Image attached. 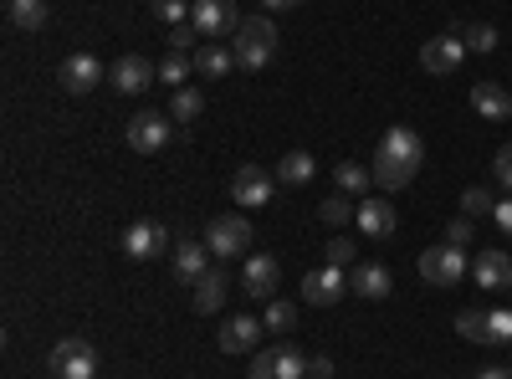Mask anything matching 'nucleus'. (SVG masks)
<instances>
[{"label": "nucleus", "mask_w": 512, "mask_h": 379, "mask_svg": "<svg viewBox=\"0 0 512 379\" xmlns=\"http://www.w3.org/2000/svg\"><path fill=\"white\" fill-rule=\"evenodd\" d=\"M420 159H425V144L415 129H390L379 139L374 149V185L379 190H405L420 170Z\"/></svg>", "instance_id": "obj_1"}, {"label": "nucleus", "mask_w": 512, "mask_h": 379, "mask_svg": "<svg viewBox=\"0 0 512 379\" xmlns=\"http://www.w3.org/2000/svg\"><path fill=\"white\" fill-rule=\"evenodd\" d=\"M231 57H236L241 72H262V67H272V57H277V21H272V16H246L241 31H236Z\"/></svg>", "instance_id": "obj_2"}, {"label": "nucleus", "mask_w": 512, "mask_h": 379, "mask_svg": "<svg viewBox=\"0 0 512 379\" xmlns=\"http://www.w3.org/2000/svg\"><path fill=\"white\" fill-rule=\"evenodd\" d=\"M466 272H472V262H466V251L461 246H425L420 251V277L431 282V287H456Z\"/></svg>", "instance_id": "obj_3"}, {"label": "nucleus", "mask_w": 512, "mask_h": 379, "mask_svg": "<svg viewBox=\"0 0 512 379\" xmlns=\"http://www.w3.org/2000/svg\"><path fill=\"white\" fill-rule=\"evenodd\" d=\"M205 246H210V257H221V262H236L251 251V226L241 216H216L205 226Z\"/></svg>", "instance_id": "obj_4"}, {"label": "nucleus", "mask_w": 512, "mask_h": 379, "mask_svg": "<svg viewBox=\"0 0 512 379\" xmlns=\"http://www.w3.org/2000/svg\"><path fill=\"white\" fill-rule=\"evenodd\" d=\"M47 369H52L57 379H93V374H98V349H93L88 339H62V344L52 349Z\"/></svg>", "instance_id": "obj_5"}, {"label": "nucleus", "mask_w": 512, "mask_h": 379, "mask_svg": "<svg viewBox=\"0 0 512 379\" xmlns=\"http://www.w3.org/2000/svg\"><path fill=\"white\" fill-rule=\"evenodd\" d=\"M190 21H195V31H200V36L221 41V36H236L246 16H236L231 0H195V6H190Z\"/></svg>", "instance_id": "obj_6"}, {"label": "nucleus", "mask_w": 512, "mask_h": 379, "mask_svg": "<svg viewBox=\"0 0 512 379\" xmlns=\"http://www.w3.org/2000/svg\"><path fill=\"white\" fill-rule=\"evenodd\" d=\"M344 292H349V272L333 267V262L303 277V298H308L313 308H338V303H344Z\"/></svg>", "instance_id": "obj_7"}, {"label": "nucleus", "mask_w": 512, "mask_h": 379, "mask_svg": "<svg viewBox=\"0 0 512 379\" xmlns=\"http://www.w3.org/2000/svg\"><path fill=\"white\" fill-rule=\"evenodd\" d=\"M108 77H113V88H118V93L139 98V93H149L154 82H159V62H149V57H118Z\"/></svg>", "instance_id": "obj_8"}, {"label": "nucleus", "mask_w": 512, "mask_h": 379, "mask_svg": "<svg viewBox=\"0 0 512 379\" xmlns=\"http://www.w3.org/2000/svg\"><path fill=\"white\" fill-rule=\"evenodd\" d=\"M164 144H169V118H164V113L144 108V113L128 118V149H139V154H159Z\"/></svg>", "instance_id": "obj_9"}, {"label": "nucleus", "mask_w": 512, "mask_h": 379, "mask_svg": "<svg viewBox=\"0 0 512 379\" xmlns=\"http://www.w3.org/2000/svg\"><path fill=\"white\" fill-rule=\"evenodd\" d=\"M103 77H108V67H103L98 57H88V52H72V57L57 67V82H62L67 93H93Z\"/></svg>", "instance_id": "obj_10"}, {"label": "nucleus", "mask_w": 512, "mask_h": 379, "mask_svg": "<svg viewBox=\"0 0 512 379\" xmlns=\"http://www.w3.org/2000/svg\"><path fill=\"white\" fill-rule=\"evenodd\" d=\"M359 231L369 236V241H390L395 236V226H400V216H395V205L384 200V195H364L359 200Z\"/></svg>", "instance_id": "obj_11"}, {"label": "nucleus", "mask_w": 512, "mask_h": 379, "mask_svg": "<svg viewBox=\"0 0 512 379\" xmlns=\"http://www.w3.org/2000/svg\"><path fill=\"white\" fill-rule=\"evenodd\" d=\"M466 62V41L461 36H431L420 47V67L431 72V77H446V72H456Z\"/></svg>", "instance_id": "obj_12"}, {"label": "nucleus", "mask_w": 512, "mask_h": 379, "mask_svg": "<svg viewBox=\"0 0 512 379\" xmlns=\"http://www.w3.org/2000/svg\"><path fill=\"white\" fill-rule=\"evenodd\" d=\"M272 190H277V180H272L267 170H256V164H241L236 180H231V200H236V205H246V210L267 205V200H272Z\"/></svg>", "instance_id": "obj_13"}, {"label": "nucleus", "mask_w": 512, "mask_h": 379, "mask_svg": "<svg viewBox=\"0 0 512 379\" xmlns=\"http://www.w3.org/2000/svg\"><path fill=\"white\" fill-rule=\"evenodd\" d=\"M262 318H251V313H231L221 323V349L226 354H256V344H262Z\"/></svg>", "instance_id": "obj_14"}, {"label": "nucleus", "mask_w": 512, "mask_h": 379, "mask_svg": "<svg viewBox=\"0 0 512 379\" xmlns=\"http://www.w3.org/2000/svg\"><path fill=\"white\" fill-rule=\"evenodd\" d=\"M164 246H169V231H164L159 221H134V226L123 231V251H128L134 262H154Z\"/></svg>", "instance_id": "obj_15"}, {"label": "nucleus", "mask_w": 512, "mask_h": 379, "mask_svg": "<svg viewBox=\"0 0 512 379\" xmlns=\"http://www.w3.org/2000/svg\"><path fill=\"white\" fill-rule=\"evenodd\" d=\"M277 282H282V272H277V257H246V267H241V287H246V298H272L277 292Z\"/></svg>", "instance_id": "obj_16"}, {"label": "nucleus", "mask_w": 512, "mask_h": 379, "mask_svg": "<svg viewBox=\"0 0 512 379\" xmlns=\"http://www.w3.org/2000/svg\"><path fill=\"white\" fill-rule=\"evenodd\" d=\"M205 272H210V246H205V241H195V236L175 241V277H180L185 287H195Z\"/></svg>", "instance_id": "obj_17"}, {"label": "nucleus", "mask_w": 512, "mask_h": 379, "mask_svg": "<svg viewBox=\"0 0 512 379\" xmlns=\"http://www.w3.org/2000/svg\"><path fill=\"white\" fill-rule=\"evenodd\" d=\"M472 277H477V287H487V292H507V287H512V257H507V251H477Z\"/></svg>", "instance_id": "obj_18"}, {"label": "nucleus", "mask_w": 512, "mask_h": 379, "mask_svg": "<svg viewBox=\"0 0 512 379\" xmlns=\"http://www.w3.org/2000/svg\"><path fill=\"white\" fill-rule=\"evenodd\" d=\"M349 287L359 292V298L379 303V298H390V287H395V277H390V267H384V262H359V267L349 272Z\"/></svg>", "instance_id": "obj_19"}, {"label": "nucleus", "mask_w": 512, "mask_h": 379, "mask_svg": "<svg viewBox=\"0 0 512 379\" xmlns=\"http://www.w3.org/2000/svg\"><path fill=\"white\" fill-rule=\"evenodd\" d=\"M318 180V159L308 154V149H292V154H282V164H277V185H287V190H303V185H313Z\"/></svg>", "instance_id": "obj_20"}, {"label": "nucleus", "mask_w": 512, "mask_h": 379, "mask_svg": "<svg viewBox=\"0 0 512 379\" xmlns=\"http://www.w3.org/2000/svg\"><path fill=\"white\" fill-rule=\"evenodd\" d=\"M472 108L482 118L502 123V118H512V93L502 88V82H477V88H472Z\"/></svg>", "instance_id": "obj_21"}, {"label": "nucleus", "mask_w": 512, "mask_h": 379, "mask_svg": "<svg viewBox=\"0 0 512 379\" xmlns=\"http://www.w3.org/2000/svg\"><path fill=\"white\" fill-rule=\"evenodd\" d=\"M226 287H231V277L210 267V272L195 282V313H216V308L226 303Z\"/></svg>", "instance_id": "obj_22"}, {"label": "nucleus", "mask_w": 512, "mask_h": 379, "mask_svg": "<svg viewBox=\"0 0 512 379\" xmlns=\"http://www.w3.org/2000/svg\"><path fill=\"white\" fill-rule=\"evenodd\" d=\"M6 21L16 31H41L47 26V0H6Z\"/></svg>", "instance_id": "obj_23"}, {"label": "nucleus", "mask_w": 512, "mask_h": 379, "mask_svg": "<svg viewBox=\"0 0 512 379\" xmlns=\"http://www.w3.org/2000/svg\"><path fill=\"white\" fill-rule=\"evenodd\" d=\"M369 180H374V170H364V164H354V159H344L333 170V185H338V195H359V190H369Z\"/></svg>", "instance_id": "obj_24"}, {"label": "nucleus", "mask_w": 512, "mask_h": 379, "mask_svg": "<svg viewBox=\"0 0 512 379\" xmlns=\"http://www.w3.org/2000/svg\"><path fill=\"white\" fill-rule=\"evenodd\" d=\"M231 67H236L231 47H200V52H195V72H200V77H226Z\"/></svg>", "instance_id": "obj_25"}, {"label": "nucleus", "mask_w": 512, "mask_h": 379, "mask_svg": "<svg viewBox=\"0 0 512 379\" xmlns=\"http://www.w3.org/2000/svg\"><path fill=\"white\" fill-rule=\"evenodd\" d=\"M190 6H195V0H149L154 21H159V26H169V31L190 21Z\"/></svg>", "instance_id": "obj_26"}, {"label": "nucleus", "mask_w": 512, "mask_h": 379, "mask_svg": "<svg viewBox=\"0 0 512 379\" xmlns=\"http://www.w3.org/2000/svg\"><path fill=\"white\" fill-rule=\"evenodd\" d=\"M190 67H195V62H190L185 52H169V57L159 62V82H164V88H175V93H180V88H185V77H190Z\"/></svg>", "instance_id": "obj_27"}, {"label": "nucleus", "mask_w": 512, "mask_h": 379, "mask_svg": "<svg viewBox=\"0 0 512 379\" xmlns=\"http://www.w3.org/2000/svg\"><path fill=\"white\" fill-rule=\"evenodd\" d=\"M277 379H308V354L292 344H277Z\"/></svg>", "instance_id": "obj_28"}, {"label": "nucleus", "mask_w": 512, "mask_h": 379, "mask_svg": "<svg viewBox=\"0 0 512 379\" xmlns=\"http://www.w3.org/2000/svg\"><path fill=\"white\" fill-rule=\"evenodd\" d=\"M487 344L492 349L512 344V308H487Z\"/></svg>", "instance_id": "obj_29"}, {"label": "nucleus", "mask_w": 512, "mask_h": 379, "mask_svg": "<svg viewBox=\"0 0 512 379\" xmlns=\"http://www.w3.org/2000/svg\"><path fill=\"white\" fill-rule=\"evenodd\" d=\"M456 333H461L466 344H487V313H482V308L456 313Z\"/></svg>", "instance_id": "obj_30"}, {"label": "nucleus", "mask_w": 512, "mask_h": 379, "mask_svg": "<svg viewBox=\"0 0 512 379\" xmlns=\"http://www.w3.org/2000/svg\"><path fill=\"white\" fill-rule=\"evenodd\" d=\"M318 216H323L328 226H349V221L359 216V205H354L349 195H328V200H323V210H318Z\"/></svg>", "instance_id": "obj_31"}, {"label": "nucleus", "mask_w": 512, "mask_h": 379, "mask_svg": "<svg viewBox=\"0 0 512 379\" xmlns=\"http://www.w3.org/2000/svg\"><path fill=\"white\" fill-rule=\"evenodd\" d=\"M461 41L472 52H492L497 47V26H487V21H472V26H461Z\"/></svg>", "instance_id": "obj_32"}, {"label": "nucleus", "mask_w": 512, "mask_h": 379, "mask_svg": "<svg viewBox=\"0 0 512 379\" xmlns=\"http://www.w3.org/2000/svg\"><path fill=\"white\" fill-rule=\"evenodd\" d=\"M200 108H205V98H200L195 88H180V93H175V103H169V113H175L180 123H195V118H200Z\"/></svg>", "instance_id": "obj_33"}, {"label": "nucleus", "mask_w": 512, "mask_h": 379, "mask_svg": "<svg viewBox=\"0 0 512 379\" xmlns=\"http://www.w3.org/2000/svg\"><path fill=\"white\" fill-rule=\"evenodd\" d=\"M492 210H497V200H492L482 185H472V190L461 195V216H472V221H477V216H492Z\"/></svg>", "instance_id": "obj_34"}, {"label": "nucleus", "mask_w": 512, "mask_h": 379, "mask_svg": "<svg viewBox=\"0 0 512 379\" xmlns=\"http://www.w3.org/2000/svg\"><path fill=\"white\" fill-rule=\"evenodd\" d=\"M262 323H267L272 333H287V328H297V308L277 298V303H267V313H262Z\"/></svg>", "instance_id": "obj_35"}, {"label": "nucleus", "mask_w": 512, "mask_h": 379, "mask_svg": "<svg viewBox=\"0 0 512 379\" xmlns=\"http://www.w3.org/2000/svg\"><path fill=\"white\" fill-rule=\"evenodd\" d=\"M472 236H477V221H472V216H456V221L446 226V246H461V251H466V246H472Z\"/></svg>", "instance_id": "obj_36"}, {"label": "nucleus", "mask_w": 512, "mask_h": 379, "mask_svg": "<svg viewBox=\"0 0 512 379\" xmlns=\"http://www.w3.org/2000/svg\"><path fill=\"white\" fill-rule=\"evenodd\" d=\"M328 262H333V267H359L354 241H349V236H333V241H328Z\"/></svg>", "instance_id": "obj_37"}, {"label": "nucleus", "mask_w": 512, "mask_h": 379, "mask_svg": "<svg viewBox=\"0 0 512 379\" xmlns=\"http://www.w3.org/2000/svg\"><path fill=\"white\" fill-rule=\"evenodd\" d=\"M251 379H277V349H256L251 354Z\"/></svg>", "instance_id": "obj_38"}, {"label": "nucleus", "mask_w": 512, "mask_h": 379, "mask_svg": "<svg viewBox=\"0 0 512 379\" xmlns=\"http://www.w3.org/2000/svg\"><path fill=\"white\" fill-rule=\"evenodd\" d=\"M492 175H497V185L512 195V144L507 149H497V164H492Z\"/></svg>", "instance_id": "obj_39"}, {"label": "nucleus", "mask_w": 512, "mask_h": 379, "mask_svg": "<svg viewBox=\"0 0 512 379\" xmlns=\"http://www.w3.org/2000/svg\"><path fill=\"white\" fill-rule=\"evenodd\" d=\"M200 31H195V21H185V26H175L169 31V52H190V41H195Z\"/></svg>", "instance_id": "obj_40"}, {"label": "nucleus", "mask_w": 512, "mask_h": 379, "mask_svg": "<svg viewBox=\"0 0 512 379\" xmlns=\"http://www.w3.org/2000/svg\"><path fill=\"white\" fill-rule=\"evenodd\" d=\"M308 379H333V359H323V354H308Z\"/></svg>", "instance_id": "obj_41"}, {"label": "nucleus", "mask_w": 512, "mask_h": 379, "mask_svg": "<svg viewBox=\"0 0 512 379\" xmlns=\"http://www.w3.org/2000/svg\"><path fill=\"white\" fill-rule=\"evenodd\" d=\"M492 221H497V226H502V231L512 236V195H507V200H497V210H492Z\"/></svg>", "instance_id": "obj_42"}, {"label": "nucleus", "mask_w": 512, "mask_h": 379, "mask_svg": "<svg viewBox=\"0 0 512 379\" xmlns=\"http://www.w3.org/2000/svg\"><path fill=\"white\" fill-rule=\"evenodd\" d=\"M477 379H512V369H507V364H492V369H482Z\"/></svg>", "instance_id": "obj_43"}, {"label": "nucleus", "mask_w": 512, "mask_h": 379, "mask_svg": "<svg viewBox=\"0 0 512 379\" xmlns=\"http://www.w3.org/2000/svg\"><path fill=\"white\" fill-rule=\"evenodd\" d=\"M262 6H272V11H292V6H303V0H262Z\"/></svg>", "instance_id": "obj_44"}]
</instances>
